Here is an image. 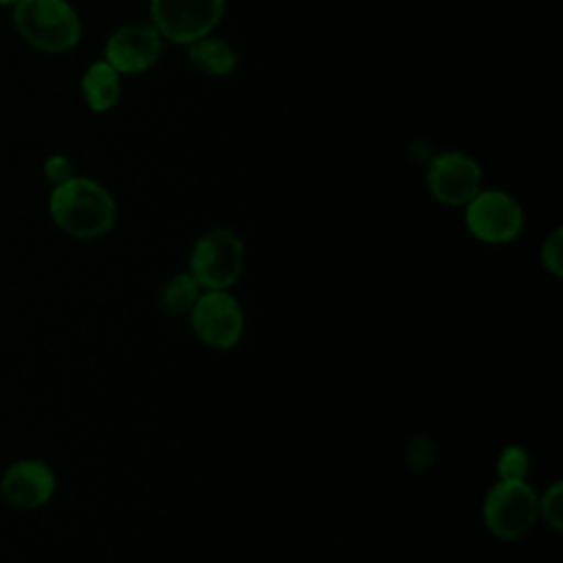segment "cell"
<instances>
[{"label": "cell", "instance_id": "obj_1", "mask_svg": "<svg viewBox=\"0 0 563 563\" xmlns=\"http://www.w3.org/2000/svg\"><path fill=\"white\" fill-rule=\"evenodd\" d=\"M48 213L64 233L79 240L101 238L117 222V205L110 191L84 176H70L55 185Z\"/></svg>", "mask_w": 563, "mask_h": 563}, {"label": "cell", "instance_id": "obj_2", "mask_svg": "<svg viewBox=\"0 0 563 563\" xmlns=\"http://www.w3.org/2000/svg\"><path fill=\"white\" fill-rule=\"evenodd\" d=\"M18 33L46 53L70 51L81 37V22L66 0H18L13 4Z\"/></svg>", "mask_w": 563, "mask_h": 563}, {"label": "cell", "instance_id": "obj_3", "mask_svg": "<svg viewBox=\"0 0 563 563\" xmlns=\"http://www.w3.org/2000/svg\"><path fill=\"white\" fill-rule=\"evenodd\" d=\"M246 249L238 233L224 227L205 231L189 253V273L202 290H229L244 273Z\"/></svg>", "mask_w": 563, "mask_h": 563}, {"label": "cell", "instance_id": "obj_4", "mask_svg": "<svg viewBox=\"0 0 563 563\" xmlns=\"http://www.w3.org/2000/svg\"><path fill=\"white\" fill-rule=\"evenodd\" d=\"M482 521L495 539L517 541L526 537L539 521L537 490L528 479H497L482 499Z\"/></svg>", "mask_w": 563, "mask_h": 563}, {"label": "cell", "instance_id": "obj_5", "mask_svg": "<svg viewBox=\"0 0 563 563\" xmlns=\"http://www.w3.org/2000/svg\"><path fill=\"white\" fill-rule=\"evenodd\" d=\"M189 325L202 345L224 352L240 343L246 319L229 290H202L189 310Z\"/></svg>", "mask_w": 563, "mask_h": 563}, {"label": "cell", "instance_id": "obj_6", "mask_svg": "<svg viewBox=\"0 0 563 563\" xmlns=\"http://www.w3.org/2000/svg\"><path fill=\"white\" fill-rule=\"evenodd\" d=\"M464 222L468 233L484 244H508L523 229V211L519 202L501 189H479L464 205Z\"/></svg>", "mask_w": 563, "mask_h": 563}, {"label": "cell", "instance_id": "obj_7", "mask_svg": "<svg viewBox=\"0 0 563 563\" xmlns=\"http://www.w3.org/2000/svg\"><path fill=\"white\" fill-rule=\"evenodd\" d=\"M224 13V0H150L152 26L158 35L191 44L209 35Z\"/></svg>", "mask_w": 563, "mask_h": 563}, {"label": "cell", "instance_id": "obj_8", "mask_svg": "<svg viewBox=\"0 0 563 563\" xmlns=\"http://www.w3.org/2000/svg\"><path fill=\"white\" fill-rule=\"evenodd\" d=\"M431 196L449 207H464L482 189V167L464 152H442L427 169Z\"/></svg>", "mask_w": 563, "mask_h": 563}, {"label": "cell", "instance_id": "obj_9", "mask_svg": "<svg viewBox=\"0 0 563 563\" xmlns=\"http://www.w3.org/2000/svg\"><path fill=\"white\" fill-rule=\"evenodd\" d=\"M161 53V35L152 24H125L106 44V62L119 75L147 70Z\"/></svg>", "mask_w": 563, "mask_h": 563}, {"label": "cell", "instance_id": "obj_10", "mask_svg": "<svg viewBox=\"0 0 563 563\" xmlns=\"http://www.w3.org/2000/svg\"><path fill=\"white\" fill-rule=\"evenodd\" d=\"M55 493V473L42 460H20L0 479V495L9 506L33 510L44 506Z\"/></svg>", "mask_w": 563, "mask_h": 563}, {"label": "cell", "instance_id": "obj_11", "mask_svg": "<svg viewBox=\"0 0 563 563\" xmlns=\"http://www.w3.org/2000/svg\"><path fill=\"white\" fill-rule=\"evenodd\" d=\"M81 92L90 110L95 112L110 110L121 97L119 73L106 59L90 64L81 77Z\"/></svg>", "mask_w": 563, "mask_h": 563}, {"label": "cell", "instance_id": "obj_12", "mask_svg": "<svg viewBox=\"0 0 563 563\" xmlns=\"http://www.w3.org/2000/svg\"><path fill=\"white\" fill-rule=\"evenodd\" d=\"M187 57L198 70H202L205 75H211V77L231 75L238 66L235 48L229 42H224L220 37H209V35L191 42Z\"/></svg>", "mask_w": 563, "mask_h": 563}, {"label": "cell", "instance_id": "obj_13", "mask_svg": "<svg viewBox=\"0 0 563 563\" xmlns=\"http://www.w3.org/2000/svg\"><path fill=\"white\" fill-rule=\"evenodd\" d=\"M200 292V284L191 277L189 271H183L165 282V286L161 288L158 303L167 314H189Z\"/></svg>", "mask_w": 563, "mask_h": 563}, {"label": "cell", "instance_id": "obj_14", "mask_svg": "<svg viewBox=\"0 0 563 563\" xmlns=\"http://www.w3.org/2000/svg\"><path fill=\"white\" fill-rule=\"evenodd\" d=\"M530 453L523 444H506L495 460V471H497V479H506V482H521L528 479L530 473Z\"/></svg>", "mask_w": 563, "mask_h": 563}, {"label": "cell", "instance_id": "obj_15", "mask_svg": "<svg viewBox=\"0 0 563 563\" xmlns=\"http://www.w3.org/2000/svg\"><path fill=\"white\" fill-rule=\"evenodd\" d=\"M537 515L552 532L563 530V482H552L541 495H537Z\"/></svg>", "mask_w": 563, "mask_h": 563}, {"label": "cell", "instance_id": "obj_16", "mask_svg": "<svg viewBox=\"0 0 563 563\" xmlns=\"http://www.w3.org/2000/svg\"><path fill=\"white\" fill-rule=\"evenodd\" d=\"M438 457L435 440L429 433H416L405 446V464L411 473H427Z\"/></svg>", "mask_w": 563, "mask_h": 563}, {"label": "cell", "instance_id": "obj_17", "mask_svg": "<svg viewBox=\"0 0 563 563\" xmlns=\"http://www.w3.org/2000/svg\"><path fill=\"white\" fill-rule=\"evenodd\" d=\"M539 260H541V266L554 275V277H561L563 275V231L561 229H554L541 244V251H539Z\"/></svg>", "mask_w": 563, "mask_h": 563}, {"label": "cell", "instance_id": "obj_18", "mask_svg": "<svg viewBox=\"0 0 563 563\" xmlns=\"http://www.w3.org/2000/svg\"><path fill=\"white\" fill-rule=\"evenodd\" d=\"M44 176H46L48 183L59 185V183H64V180H68L73 176V165H70V161L66 156H59V154L51 156L44 163Z\"/></svg>", "mask_w": 563, "mask_h": 563}, {"label": "cell", "instance_id": "obj_19", "mask_svg": "<svg viewBox=\"0 0 563 563\" xmlns=\"http://www.w3.org/2000/svg\"><path fill=\"white\" fill-rule=\"evenodd\" d=\"M18 0H0V4H15Z\"/></svg>", "mask_w": 563, "mask_h": 563}]
</instances>
